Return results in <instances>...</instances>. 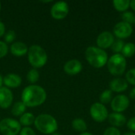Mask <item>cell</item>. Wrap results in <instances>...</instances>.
Instances as JSON below:
<instances>
[{
  "label": "cell",
  "mask_w": 135,
  "mask_h": 135,
  "mask_svg": "<svg viewBox=\"0 0 135 135\" xmlns=\"http://www.w3.org/2000/svg\"><path fill=\"white\" fill-rule=\"evenodd\" d=\"M7 53H8L7 44L3 41H0V59L5 57Z\"/></svg>",
  "instance_id": "obj_29"
},
{
  "label": "cell",
  "mask_w": 135,
  "mask_h": 135,
  "mask_svg": "<svg viewBox=\"0 0 135 135\" xmlns=\"http://www.w3.org/2000/svg\"><path fill=\"white\" fill-rule=\"evenodd\" d=\"M6 33V27H5V25L3 22H2L0 21V37L4 36Z\"/></svg>",
  "instance_id": "obj_33"
},
{
  "label": "cell",
  "mask_w": 135,
  "mask_h": 135,
  "mask_svg": "<svg viewBox=\"0 0 135 135\" xmlns=\"http://www.w3.org/2000/svg\"><path fill=\"white\" fill-rule=\"evenodd\" d=\"M80 135H93L92 134H90V133H87V132H85V133H81Z\"/></svg>",
  "instance_id": "obj_38"
},
{
  "label": "cell",
  "mask_w": 135,
  "mask_h": 135,
  "mask_svg": "<svg viewBox=\"0 0 135 135\" xmlns=\"http://www.w3.org/2000/svg\"><path fill=\"white\" fill-rule=\"evenodd\" d=\"M15 39H16V33H15V32L13 30H9L4 35V40H5V43L6 44V43L10 44Z\"/></svg>",
  "instance_id": "obj_27"
},
{
  "label": "cell",
  "mask_w": 135,
  "mask_h": 135,
  "mask_svg": "<svg viewBox=\"0 0 135 135\" xmlns=\"http://www.w3.org/2000/svg\"><path fill=\"white\" fill-rule=\"evenodd\" d=\"M40 78V74L36 69H31L27 74V80L29 83L34 84Z\"/></svg>",
  "instance_id": "obj_23"
},
{
  "label": "cell",
  "mask_w": 135,
  "mask_h": 135,
  "mask_svg": "<svg viewBox=\"0 0 135 135\" xmlns=\"http://www.w3.org/2000/svg\"><path fill=\"white\" fill-rule=\"evenodd\" d=\"M100 100L101 104H108L112 100V92L109 89L104 91L100 96Z\"/></svg>",
  "instance_id": "obj_24"
},
{
  "label": "cell",
  "mask_w": 135,
  "mask_h": 135,
  "mask_svg": "<svg viewBox=\"0 0 135 135\" xmlns=\"http://www.w3.org/2000/svg\"><path fill=\"white\" fill-rule=\"evenodd\" d=\"M28 47L23 42H15L10 46V52L12 55L17 57L24 56L28 53Z\"/></svg>",
  "instance_id": "obj_16"
},
{
  "label": "cell",
  "mask_w": 135,
  "mask_h": 135,
  "mask_svg": "<svg viewBox=\"0 0 135 135\" xmlns=\"http://www.w3.org/2000/svg\"><path fill=\"white\" fill-rule=\"evenodd\" d=\"M26 106L23 104L22 101H17L13 104V108L11 109V112L15 116H21L24 113H25Z\"/></svg>",
  "instance_id": "obj_19"
},
{
  "label": "cell",
  "mask_w": 135,
  "mask_h": 135,
  "mask_svg": "<svg viewBox=\"0 0 135 135\" xmlns=\"http://www.w3.org/2000/svg\"><path fill=\"white\" fill-rule=\"evenodd\" d=\"M113 31H114V34L118 38H119V40H122V39H127L131 36L133 32V28L131 25L121 21L115 25Z\"/></svg>",
  "instance_id": "obj_10"
},
{
  "label": "cell",
  "mask_w": 135,
  "mask_h": 135,
  "mask_svg": "<svg viewBox=\"0 0 135 135\" xmlns=\"http://www.w3.org/2000/svg\"><path fill=\"white\" fill-rule=\"evenodd\" d=\"M134 110H135V106H134Z\"/></svg>",
  "instance_id": "obj_41"
},
{
  "label": "cell",
  "mask_w": 135,
  "mask_h": 135,
  "mask_svg": "<svg viewBox=\"0 0 135 135\" xmlns=\"http://www.w3.org/2000/svg\"><path fill=\"white\" fill-rule=\"evenodd\" d=\"M124 45H125V43L122 40H117L114 41V43L112 46V49L114 52H115L116 54H119V52H122V50H123Z\"/></svg>",
  "instance_id": "obj_26"
},
{
  "label": "cell",
  "mask_w": 135,
  "mask_h": 135,
  "mask_svg": "<svg viewBox=\"0 0 135 135\" xmlns=\"http://www.w3.org/2000/svg\"><path fill=\"white\" fill-rule=\"evenodd\" d=\"M130 100L129 98L125 95H118L114 97L112 100L111 106L112 109L117 113H121L127 110L129 107Z\"/></svg>",
  "instance_id": "obj_9"
},
{
  "label": "cell",
  "mask_w": 135,
  "mask_h": 135,
  "mask_svg": "<svg viewBox=\"0 0 135 135\" xmlns=\"http://www.w3.org/2000/svg\"><path fill=\"white\" fill-rule=\"evenodd\" d=\"M63 70L69 75H76L81 71L82 64L78 59H71L65 63Z\"/></svg>",
  "instance_id": "obj_13"
},
{
  "label": "cell",
  "mask_w": 135,
  "mask_h": 135,
  "mask_svg": "<svg viewBox=\"0 0 135 135\" xmlns=\"http://www.w3.org/2000/svg\"><path fill=\"white\" fill-rule=\"evenodd\" d=\"M134 24H135V22H134Z\"/></svg>",
  "instance_id": "obj_42"
},
{
  "label": "cell",
  "mask_w": 135,
  "mask_h": 135,
  "mask_svg": "<svg viewBox=\"0 0 135 135\" xmlns=\"http://www.w3.org/2000/svg\"><path fill=\"white\" fill-rule=\"evenodd\" d=\"M85 59L95 68H101L108 62V54L97 47H89L85 51Z\"/></svg>",
  "instance_id": "obj_3"
},
{
  "label": "cell",
  "mask_w": 135,
  "mask_h": 135,
  "mask_svg": "<svg viewBox=\"0 0 135 135\" xmlns=\"http://www.w3.org/2000/svg\"><path fill=\"white\" fill-rule=\"evenodd\" d=\"M21 130L20 123L11 118H5L0 121V132L2 135H17Z\"/></svg>",
  "instance_id": "obj_6"
},
{
  "label": "cell",
  "mask_w": 135,
  "mask_h": 135,
  "mask_svg": "<svg viewBox=\"0 0 135 135\" xmlns=\"http://www.w3.org/2000/svg\"><path fill=\"white\" fill-rule=\"evenodd\" d=\"M34 121H35L34 115L30 112H27V113H24L20 117L19 123L21 126H24L25 127H28L29 126L34 123Z\"/></svg>",
  "instance_id": "obj_18"
},
{
  "label": "cell",
  "mask_w": 135,
  "mask_h": 135,
  "mask_svg": "<svg viewBox=\"0 0 135 135\" xmlns=\"http://www.w3.org/2000/svg\"><path fill=\"white\" fill-rule=\"evenodd\" d=\"M72 127L75 131L78 132H85L87 129L86 123L84 121V119H80V118H77L73 120Z\"/></svg>",
  "instance_id": "obj_21"
},
{
  "label": "cell",
  "mask_w": 135,
  "mask_h": 135,
  "mask_svg": "<svg viewBox=\"0 0 135 135\" xmlns=\"http://www.w3.org/2000/svg\"><path fill=\"white\" fill-rule=\"evenodd\" d=\"M2 84H3V78H2V75L0 74V88L2 87Z\"/></svg>",
  "instance_id": "obj_36"
},
{
  "label": "cell",
  "mask_w": 135,
  "mask_h": 135,
  "mask_svg": "<svg viewBox=\"0 0 135 135\" xmlns=\"http://www.w3.org/2000/svg\"><path fill=\"white\" fill-rule=\"evenodd\" d=\"M69 13V6L66 2H57L51 8V15L54 19L62 20Z\"/></svg>",
  "instance_id": "obj_8"
},
{
  "label": "cell",
  "mask_w": 135,
  "mask_h": 135,
  "mask_svg": "<svg viewBox=\"0 0 135 135\" xmlns=\"http://www.w3.org/2000/svg\"><path fill=\"white\" fill-rule=\"evenodd\" d=\"M126 80L128 83L135 85V68L131 69L126 74Z\"/></svg>",
  "instance_id": "obj_28"
},
{
  "label": "cell",
  "mask_w": 135,
  "mask_h": 135,
  "mask_svg": "<svg viewBox=\"0 0 135 135\" xmlns=\"http://www.w3.org/2000/svg\"><path fill=\"white\" fill-rule=\"evenodd\" d=\"M123 135H135V133H134V132H127Z\"/></svg>",
  "instance_id": "obj_37"
},
{
  "label": "cell",
  "mask_w": 135,
  "mask_h": 135,
  "mask_svg": "<svg viewBox=\"0 0 135 135\" xmlns=\"http://www.w3.org/2000/svg\"><path fill=\"white\" fill-rule=\"evenodd\" d=\"M0 11H1V2H0Z\"/></svg>",
  "instance_id": "obj_40"
},
{
  "label": "cell",
  "mask_w": 135,
  "mask_h": 135,
  "mask_svg": "<svg viewBox=\"0 0 135 135\" xmlns=\"http://www.w3.org/2000/svg\"><path fill=\"white\" fill-rule=\"evenodd\" d=\"M108 69L111 74L114 76L122 75L127 67L126 59L121 54H115L108 60Z\"/></svg>",
  "instance_id": "obj_5"
},
{
  "label": "cell",
  "mask_w": 135,
  "mask_h": 135,
  "mask_svg": "<svg viewBox=\"0 0 135 135\" xmlns=\"http://www.w3.org/2000/svg\"><path fill=\"white\" fill-rule=\"evenodd\" d=\"M130 6H131V8L135 11V0H132V1H131V2H130Z\"/></svg>",
  "instance_id": "obj_35"
},
{
  "label": "cell",
  "mask_w": 135,
  "mask_h": 135,
  "mask_svg": "<svg viewBox=\"0 0 135 135\" xmlns=\"http://www.w3.org/2000/svg\"><path fill=\"white\" fill-rule=\"evenodd\" d=\"M104 135H121V133L116 127H109L104 131Z\"/></svg>",
  "instance_id": "obj_30"
},
{
  "label": "cell",
  "mask_w": 135,
  "mask_h": 135,
  "mask_svg": "<svg viewBox=\"0 0 135 135\" xmlns=\"http://www.w3.org/2000/svg\"><path fill=\"white\" fill-rule=\"evenodd\" d=\"M28 60L34 68H41L47 62V55L45 50L39 45H32L28 50Z\"/></svg>",
  "instance_id": "obj_4"
},
{
  "label": "cell",
  "mask_w": 135,
  "mask_h": 135,
  "mask_svg": "<svg viewBox=\"0 0 135 135\" xmlns=\"http://www.w3.org/2000/svg\"><path fill=\"white\" fill-rule=\"evenodd\" d=\"M46 99V91L41 86L36 85H30L25 87L21 93V101L26 107L29 108L43 104Z\"/></svg>",
  "instance_id": "obj_1"
},
{
  "label": "cell",
  "mask_w": 135,
  "mask_h": 135,
  "mask_svg": "<svg viewBox=\"0 0 135 135\" xmlns=\"http://www.w3.org/2000/svg\"><path fill=\"white\" fill-rule=\"evenodd\" d=\"M135 54V44L129 42L125 44L123 50H122V55L125 58H131Z\"/></svg>",
  "instance_id": "obj_20"
},
{
  "label": "cell",
  "mask_w": 135,
  "mask_h": 135,
  "mask_svg": "<svg viewBox=\"0 0 135 135\" xmlns=\"http://www.w3.org/2000/svg\"><path fill=\"white\" fill-rule=\"evenodd\" d=\"M19 134L20 135H36V133H35V131H34L32 128H30V127H23V128L21 130V131H20Z\"/></svg>",
  "instance_id": "obj_31"
},
{
  "label": "cell",
  "mask_w": 135,
  "mask_h": 135,
  "mask_svg": "<svg viewBox=\"0 0 135 135\" xmlns=\"http://www.w3.org/2000/svg\"><path fill=\"white\" fill-rule=\"evenodd\" d=\"M128 129H130L132 131H135V117L130 119L127 123Z\"/></svg>",
  "instance_id": "obj_32"
},
{
  "label": "cell",
  "mask_w": 135,
  "mask_h": 135,
  "mask_svg": "<svg viewBox=\"0 0 135 135\" xmlns=\"http://www.w3.org/2000/svg\"><path fill=\"white\" fill-rule=\"evenodd\" d=\"M34 125L40 133L44 134H52L58 129L56 119L48 114H41L36 117Z\"/></svg>",
  "instance_id": "obj_2"
},
{
  "label": "cell",
  "mask_w": 135,
  "mask_h": 135,
  "mask_svg": "<svg viewBox=\"0 0 135 135\" xmlns=\"http://www.w3.org/2000/svg\"><path fill=\"white\" fill-rule=\"evenodd\" d=\"M114 41V36L108 31L101 32L97 38V44L100 49H106L112 47Z\"/></svg>",
  "instance_id": "obj_11"
},
{
  "label": "cell",
  "mask_w": 135,
  "mask_h": 135,
  "mask_svg": "<svg viewBox=\"0 0 135 135\" xmlns=\"http://www.w3.org/2000/svg\"><path fill=\"white\" fill-rule=\"evenodd\" d=\"M13 93L6 87L0 88V108L6 109L12 105L13 103Z\"/></svg>",
  "instance_id": "obj_12"
},
{
  "label": "cell",
  "mask_w": 135,
  "mask_h": 135,
  "mask_svg": "<svg viewBox=\"0 0 135 135\" xmlns=\"http://www.w3.org/2000/svg\"><path fill=\"white\" fill-rule=\"evenodd\" d=\"M130 97H131V99L135 100V87L134 88H133V89H131V91L130 92Z\"/></svg>",
  "instance_id": "obj_34"
},
{
  "label": "cell",
  "mask_w": 135,
  "mask_h": 135,
  "mask_svg": "<svg viewBox=\"0 0 135 135\" xmlns=\"http://www.w3.org/2000/svg\"><path fill=\"white\" fill-rule=\"evenodd\" d=\"M129 0H115L113 2V6L115 9L119 12H125L130 7Z\"/></svg>",
  "instance_id": "obj_22"
},
{
  "label": "cell",
  "mask_w": 135,
  "mask_h": 135,
  "mask_svg": "<svg viewBox=\"0 0 135 135\" xmlns=\"http://www.w3.org/2000/svg\"><path fill=\"white\" fill-rule=\"evenodd\" d=\"M90 115L96 122L102 123L108 117V112L103 104L95 103L90 108Z\"/></svg>",
  "instance_id": "obj_7"
},
{
  "label": "cell",
  "mask_w": 135,
  "mask_h": 135,
  "mask_svg": "<svg viewBox=\"0 0 135 135\" xmlns=\"http://www.w3.org/2000/svg\"><path fill=\"white\" fill-rule=\"evenodd\" d=\"M51 135H61L60 134H59V133H54V134H52Z\"/></svg>",
  "instance_id": "obj_39"
},
{
  "label": "cell",
  "mask_w": 135,
  "mask_h": 135,
  "mask_svg": "<svg viewBox=\"0 0 135 135\" xmlns=\"http://www.w3.org/2000/svg\"><path fill=\"white\" fill-rule=\"evenodd\" d=\"M121 17H122L123 22L128 23L130 25L135 22V15L134 14V13H132L131 11L123 12L121 15Z\"/></svg>",
  "instance_id": "obj_25"
},
{
  "label": "cell",
  "mask_w": 135,
  "mask_h": 135,
  "mask_svg": "<svg viewBox=\"0 0 135 135\" xmlns=\"http://www.w3.org/2000/svg\"><path fill=\"white\" fill-rule=\"evenodd\" d=\"M108 119L111 125H112L113 127H117L123 126L127 122L126 117L121 113H117V112H113L108 115Z\"/></svg>",
  "instance_id": "obj_17"
},
{
  "label": "cell",
  "mask_w": 135,
  "mask_h": 135,
  "mask_svg": "<svg viewBox=\"0 0 135 135\" xmlns=\"http://www.w3.org/2000/svg\"><path fill=\"white\" fill-rule=\"evenodd\" d=\"M110 90L112 92H115V93H121L125 91L128 88V82L127 81L126 79L118 78L113 79L110 82Z\"/></svg>",
  "instance_id": "obj_15"
},
{
  "label": "cell",
  "mask_w": 135,
  "mask_h": 135,
  "mask_svg": "<svg viewBox=\"0 0 135 135\" xmlns=\"http://www.w3.org/2000/svg\"><path fill=\"white\" fill-rule=\"evenodd\" d=\"M21 82H22L21 78L16 74H8L3 78V84L8 89L17 88L21 85Z\"/></svg>",
  "instance_id": "obj_14"
}]
</instances>
